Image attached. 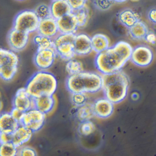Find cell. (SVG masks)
<instances>
[{
	"label": "cell",
	"mask_w": 156,
	"mask_h": 156,
	"mask_svg": "<svg viewBox=\"0 0 156 156\" xmlns=\"http://www.w3.org/2000/svg\"><path fill=\"white\" fill-rule=\"evenodd\" d=\"M132 50L128 43L118 42L114 46L98 54L95 62L97 68L103 74L121 70L130 60Z\"/></svg>",
	"instance_id": "cell-1"
},
{
	"label": "cell",
	"mask_w": 156,
	"mask_h": 156,
	"mask_svg": "<svg viewBox=\"0 0 156 156\" xmlns=\"http://www.w3.org/2000/svg\"><path fill=\"white\" fill-rule=\"evenodd\" d=\"M102 88L106 98L113 104L120 103L127 96L129 81L127 75L122 70L102 76Z\"/></svg>",
	"instance_id": "cell-2"
},
{
	"label": "cell",
	"mask_w": 156,
	"mask_h": 156,
	"mask_svg": "<svg viewBox=\"0 0 156 156\" xmlns=\"http://www.w3.org/2000/svg\"><path fill=\"white\" fill-rule=\"evenodd\" d=\"M66 86L72 93H94L102 88V76L96 73L83 72L70 76Z\"/></svg>",
	"instance_id": "cell-3"
},
{
	"label": "cell",
	"mask_w": 156,
	"mask_h": 156,
	"mask_svg": "<svg viewBox=\"0 0 156 156\" xmlns=\"http://www.w3.org/2000/svg\"><path fill=\"white\" fill-rule=\"evenodd\" d=\"M57 81L51 73L44 71L35 73L28 81L25 88L34 98L42 95H53L56 91Z\"/></svg>",
	"instance_id": "cell-4"
},
{
	"label": "cell",
	"mask_w": 156,
	"mask_h": 156,
	"mask_svg": "<svg viewBox=\"0 0 156 156\" xmlns=\"http://www.w3.org/2000/svg\"><path fill=\"white\" fill-rule=\"evenodd\" d=\"M75 36L76 34H60L53 40L56 54L64 60L69 61L76 55L74 46Z\"/></svg>",
	"instance_id": "cell-5"
},
{
	"label": "cell",
	"mask_w": 156,
	"mask_h": 156,
	"mask_svg": "<svg viewBox=\"0 0 156 156\" xmlns=\"http://www.w3.org/2000/svg\"><path fill=\"white\" fill-rule=\"evenodd\" d=\"M40 20L34 11L24 10L20 12L14 19L13 28L30 34L37 31Z\"/></svg>",
	"instance_id": "cell-6"
},
{
	"label": "cell",
	"mask_w": 156,
	"mask_h": 156,
	"mask_svg": "<svg viewBox=\"0 0 156 156\" xmlns=\"http://www.w3.org/2000/svg\"><path fill=\"white\" fill-rule=\"evenodd\" d=\"M45 120V114L34 108L23 113L20 123L34 132L43 127Z\"/></svg>",
	"instance_id": "cell-7"
},
{
	"label": "cell",
	"mask_w": 156,
	"mask_h": 156,
	"mask_svg": "<svg viewBox=\"0 0 156 156\" xmlns=\"http://www.w3.org/2000/svg\"><path fill=\"white\" fill-rule=\"evenodd\" d=\"M153 53L150 48L146 45H139L133 49L130 60L140 67H146L152 62Z\"/></svg>",
	"instance_id": "cell-8"
},
{
	"label": "cell",
	"mask_w": 156,
	"mask_h": 156,
	"mask_svg": "<svg viewBox=\"0 0 156 156\" xmlns=\"http://www.w3.org/2000/svg\"><path fill=\"white\" fill-rule=\"evenodd\" d=\"M8 44L12 51L20 52L25 49L29 40V34L12 28L8 34Z\"/></svg>",
	"instance_id": "cell-9"
},
{
	"label": "cell",
	"mask_w": 156,
	"mask_h": 156,
	"mask_svg": "<svg viewBox=\"0 0 156 156\" xmlns=\"http://www.w3.org/2000/svg\"><path fill=\"white\" fill-rule=\"evenodd\" d=\"M56 55L54 48L37 51L34 55V64L42 71L49 69L53 64Z\"/></svg>",
	"instance_id": "cell-10"
},
{
	"label": "cell",
	"mask_w": 156,
	"mask_h": 156,
	"mask_svg": "<svg viewBox=\"0 0 156 156\" xmlns=\"http://www.w3.org/2000/svg\"><path fill=\"white\" fill-rule=\"evenodd\" d=\"M13 107L23 112L34 108V98L26 91L25 87L18 89L12 102Z\"/></svg>",
	"instance_id": "cell-11"
},
{
	"label": "cell",
	"mask_w": 156,
	"mask_h": 156,
	"mask_svg": "<svg viewBox=\"0 0 156 156\" xmlns=\"http://www.w3.org/2000/svg\"><path fill=\"white\" fill-rule=\"evenodd\" d=\"M60 34H76L79 28L73 12L63 16L56 20Z\"/></svg>",
	"instance_id": "cell-12"
},
{
	"label": "cell",
	"mask_w": 156,
	"mask_h": 156,
	"mask_svg": "<svg viewBox=\"0 0 156 156\" xmlns=\"http://www.w3.org/2000/svg\"><path fill=\"white\" fill-rule=\"evenodd\" d=\"M38 33L49 38H55L59 33L56 20L51 17L40 20L37 30Z\"/></svg>",
	"instance_id": "cell-13"
},
{
	"label": "cell",
	"mask_w": 156,
	"mask_h": 156,
	"mask_svg": "<svg viewBox=\"0 0 156 156\" xmlns=\"http://www.w3.org/2000/svg\"><path fill=\"white\" fill-rule=\"evenodd\" d=\"M74 46L75 53L77 55H87L93 51L91 38L84 34H76Z\"/></svg>",
	"instance_id": "cell-14"
},
{
	"label": "cell",
	"mask_w": 156,
	"mask_h": 156,
	"mask_svg": "<svg viewBox=\"0 0 156 156\" xmlns=\"http://www.w3.org/2000/svg\"><path fill=\"white\" fill-rule=\"evenodd\" d=\"M33 133L31 130L20 124L12 134V142L17 147H20L30 140Z\"/></svg>",
	"instance_id": "cell-15"
},
{
	"label": "cell",
	"mask_w": 156,
	"mask_h": 156,
	"mask_svg": "<svg viewBox=\"0 0 156 156\" xmlns=\"http://www.w3.org/2000/svg\"><path fill=\"white\" fill-rule=\"evenodd\" d=\"M96 115L101 118L109 117L114 111V104L107 98H101L94 104Z\"/></svg>",
	"instance_id": "cell-16"
},
{
	"label": "cell",
	"mask_w": 156,
	"mask_h": 156,
	"mask_svg": "<svg viewBox=\"0 0 156 156\" xmlns=\"http://www.w3.org/2000/svg\"><path fill=\"white\" fill-rule=\"evenodd\" d=\"M50 6L51 17L56 20L73 12L66 0H53Z\"/></svg>",
	"instance_id": "cell-17"
},
{
	"label": "cell",
	"mask_w": 156,
	"mask_h": 156,
	"mask_svg": "<svg viewBox=\"0 0 156 156\" xmlns=\"http://www.w3.org/2000/svg\"><path fill=\"white\" fill-rule=\"evenodd\" d=\"M20 123L13 117L10 113H0V132L12 134Z\"/></svg>",
	"instance_id": "cell-18"
},
{
	"label": "cell",
	"mask_w": 156,
	"mask_h": 156,
	"mask_svg": "<svg viewBox=\"0 0 156 156\" xmlns=\"http://www.w3.org/2000/svg\"><path fill=\"white\" fill-rule=\"evenodd\" d=\"M54 103L53 95H42L34 98V108L45 114L52 109Z\"/></svg>",
	"instance_id": "cell-19"
},
{
	"label": "cell",
	"mask_w": 156,
	"mask_h": 156,
	"mask_svg": "<svg viewBox=\"0 0 156 156\" xmlns=\"http://www.w3.org/2000/svg\"><path fill=\"white\" fill-rule=\"evenodd\" d=\"M118 20L121 24L129 29L140 20L138 15L130 9L121 11L118 15Z\"/></svg>",
	"instance_id": "cell-20"
},
{
	"label": "cell",
	"mask_w": 156,
	"mask_h": 156,
	"mask_svg": "<svg viewBox=\"0 0 156 156\" xmlns=\"http://www.w3.org/2000/svg\"><path fill=\"white\" fill-rule=\"evenodd\" d=\"M92 49L98 54L109 48L110 41L108 37L103 34H97L91 38Z\"/></svg>",
	"instance_id": "cell-21"
},
{
	"label": "cell",
	"mask_w": 156,
	"mask_h": 156,
	"mask_svg": "<svg viewBox=\"0 0 156 156\" xmlns=\"http://www.w3.org/2000/svg\"><path fill=\"white\" fill-rule=\"evenodd\" d=\"M148 32L147 25L140 20L129 29V35L135 40H144Z\"/></svg>",
	"instance_id": "cell-22"
},
{
	"label": "cell",
	"mask_w": 156,
	"mask_h": 156,
	"mask_svg": "<svg viewBox=\"0 0 156 156\" xmlns=\"http://www.w3.org/2000/svg\"><path fill=\"white\" fill-rule=\"evenodd\" d=\"M19 63V56L14 51L0 48V67Z\"/></svg>",
	"instance_id": "cell-23"
},
{
	"label": "cell",
	"mask_w": 156,
	"mask_h": 156,
	"mask_svg": "<svg viewBox=\"0 0 156 156\" xmlns=\"http://www.w3.org/2000/svg\"><path fill=\"white\" fill-rule=\"evenodd\" d=\"M78 107L76 111V116L78 119L82 122L90 120L95 115L94 104L86 102Z\"/></svg>",
	"instance_id": "cell-24"
},
{
	"label": "cell",
	"mask_w": 156,
	"mask_h": 156,
	"mask_svg": "<svg viewBox=\"0 0 156 156\" xmlns=\"http://www.w3.org/2000/svg\"><path fill=\"white\" fill-rule=\"evenodd\" d=\"M34 42L37 47V51L54 48L53 39L38 34L34 38Z\"/></svg>",
	"instance_id": "cell-25"
},
{
	"label": "cell",
	"mask_w": 156,
	"mask_h": 156,
	"mask_svg": "<svg viewBox=\"0 0 156 156\" xmlns=\"http://www.w3.org/2000/svg\"><path fill=\"white\" fill-rule=\"evenodd\" d=\"M17 65H9L0 67V77L4 81H11L14 78L18 71Z\"/></svg>",
	"instance_id": "cell-26"
},
{
	"label": "cell",
	"mask_w": 156,
	"mask_h": 156,
	"mask_svg": "<svg viewBox=\"0 0 156 156\" xmlns=\"http://www.w3.org/2000/svg\"><path fill=\"white\" fill-rule=\"evenodd\" d=\"M73 12L75 16L79 28L86 26L89 19V11L86 6Z\"/></svg>",
	"instance_id": "cell-27"
},
{
	"label": "cell",
	"mask_w": 156,
	"mask_h": 156,
	"mask_svg": "<svg viewBox=\"0 0 156 156\" xmlns=\"http://www.w3.org/2000/svg\"><path fill=\"white\" fill-rule=\"evenodd\" d=\"M66 69L70 76L74 75L83 72V66L80 61L72 59L67 62Z\"/></svg>",
	"instance_id": "cell-28"
},
{
	"label": "cell",
	"mask_w": 156,
	"mask_h": 156,
	"mask_svg": "<svg viewBox=\"0 0 156 156\" xmlns=\"http://www.w3.org/2000/svg\"><path fill=\"white\" fill-rule=\"evenodd\" d=\"M18 148L12 142L0 144V156H16Z\"/></svg>",
	"instance_id": "cell-29"
},
{
	"label": "cell",
	"mask_w": 156,
	"mask_h": 156,
	"mask_svg": "<svg viewBox=\"0 0 156 156\" xmlns=\"http://www.w3.org/2000/svg\"><path fill=\"white\" fill-rule=\"evenodd\" d=\"M34 12L40 21L51 17L50 6L44 3L38 5Z\"/></svg>",
	"instance_id": "cell-30"
},
{
	"label": "cell",
	"mask_w": 156,
	"mask_h": 156,
	"mask_svg": "<svg viewBox=\"0 0 156 156\" xmlns=\"http://www.w3.org/2000/svg\"><path fill=\"white\" fill-rule=\"evenodd\" d=\"M95 129V126L90 120L83 121L79 127V131L81 134L85 136L92 134Z\"/></svg>",
	"instance_id": "cell-31"
},
{
	"label": "cell",
	"mask_w": 156,
	"mask_h": 156,
	"mask_svg": "<svg viewBox=\"0 0 156 156\" xmlns=\"http://www.w3.org/2000/svg\"><path fill=\"white\" fill-rule=\"evenodd\" d=\"M72 94L71 100L75 105L79 107L86 103L87 97L85 94L80 93Z\"/></svg>",
	"instance_id": "cell-32"
},
{
	"label": "cell",
	"mask_w": 156,
	"mask_h": 156,
	"mask_svg": "<svg viewBox=\"0 0 156 156\" xmlns=\"http://www.w3.org/2000/svg\"><path fill=\"white\" fill-rule=\"evenodd\" d=\"M114 2L113 0H94V4L99 10L105 11L112 7Z\"/></svg>",
	"instance_id": "cell-33"
},
{
	"label": "cell",
	"mask_w": 156,
	"mask_h": 156,
	"mask_svg": "<svg viewBox=\"0 0 156 156\" xmlns=\"http://www.w3.org/2000/svg\"><path fill=\"white\" fill-rule=\"evenodd\" d=\"M37 155L34 149L28 146H23L18 148V156H35Z\"/></svg>",
	"instance_id": "cell-34"
},
{
	"label": "cell",
	"mask_w": 156,
	"mask_h": 156,
	"mask_svg": "<svg viewBox=\"0 0 156 156\" xmlns=\"http://www.w3.org/2000/svg\"><path fill=\"white\" fill-rule=\"evenodd\" d=\"M73 11L77 10L86 6V0H66Z\"/></svg>",
	"instance_id": "cell-35"
},
{
	"label": "cell",
	"mask_w": 156,
	"mask_h": 156,
	"mask_svg": "<svg viewBox=\"0 0 156 156\" xmlns=\"http://www.w3.org/2000/svg\"><path fill=\"white\" fill-rule=\"evenodd\" d=\"M12 134L0 132V144L12 142Z\"/></svg>",
	"instance_id": "cell-36"
},
{
	"label": "cell",
	"mask_w": 156,
	"mask_h": 156,
	"mask_svg": "<svg viewBox=\"0 0 156 156\" xmlns=\"http://www.w3.org/2000/svg\"><path fill=\"white\" fill-rule=\"evenodd\" d=\"M23 113L24 112H22V111H20L19 109L14 107H13V108H12V109L10 112L12 115L16 120H18L19 122H20V123L21 119L22 117Z\"/></svg>",
	"instance_id": "cell-37"
},
{
	"label": "cell",
	"mask_w": 156,
	"mask_h": 156,
	"mask_svg": "<svg viewBox=\"0 0 156 156\" xmlns=\"http://www.w3.org/2000/svg\"><path fill=\"white\" fill-rule=\"evenodd\" d=\"M145 40L147 42L155 44H156V35L153 33H148L145 37Z\"/></svg>",
	"instance_id": "cell-38"
},
{
	"label": "cell",
	"mask_w": 156,
	"mask_h": 156,
	"mask_svg": "<svg viewBox=\"0 0 156 156\" xmlns=\"http://www.w3.org/2000/svg\"><path fill=\"white\" fill-rule=\"evenodd\" d=\"M148 18L150 21L154 24H156V9H153L149 12Z\"/></svg>",
	"instance_id": "cell-39"
},
{
	"label": "cell",
	"mask_w": 156,
	"mask_h": 156,
	"mask_svg": "<svg viewBox=\"0 0 156 156\" xmlns=\"http://www.w3.org/2000/svg\"><path fill=\"white\" fill-rule=\"evenodd\" d=\"M131 98H132V99L133 100H137V99H138L139 98V95L136 92H134L131 95Z\"/></svg>",
	"instance_id": "cell-40"
},
{
	"label": "cell",
	"mask_w": 156,
	"mask_h": 156,
	"mask_svg": "<svg viewBox=\"0 0 156 156\" xmlns=\"http://www.w3.org/2000/svg\"><path fill=\"white\" fill-rule=\"evenodd\" d=\"M114 2H117V3H122L127 1V0H113Z\"/></svg>",
	"instance_id": "cell-41"
},
{
	"label": "cell",
	"mask_w": 156,
	"mask_h": 156,
	"mask_svg": "<svg viewBox=\"0 0 156 156\" xmlns=\"http://www.w3.org/2000/svg\"><path fill=\"white\" fill-rule=\"evenodd\" d=\"M2 108V104L1 102L0 101V112L1 111Z\"/></svg>",
	"instance_id": "cell-42"
},
{
	"label": "cell",
	"mask_w": 156,
	"mask_h": 156,
	"mask_svg": "<svg viewBox=\"0 0 156 156\" xmlns=\"http://www.w3.org/2000/svg\"><path fill=\"white\" fill-rule=\"evenodd\" d=\"M132 2H136L139 1V0H130Z\"/></svg>",
	"instance_id": "cell-43"
},
{
	"label": "cell",
	"mask_w": 156,
	"mask_h": 156,
	"mask_svg": "<svg viewBox=\"0 0 156 156\" xmlns=\"http://www.w3.org/2000/svg\"><path fill=\"white\" fill-rule=\"evenodd\" d=\"M18 1H25V0H18Z\"/></svg>",
	"instance_id": "cell-44"
},
{
	"label": "cell",
	"mask_w": 156,
	"mask_h": 156,
	"mask_svg": "<svg viewBox=\"0 0 156 156\" xmlns=\"http://www.w3.org/2000/svg\"><path fill=\"white\" fill-rule=\"evenodd\" d=\"M52 1H53V0H52Z\"/></svg>",
	"instance_id": "cell-45"
}]
</instances>
